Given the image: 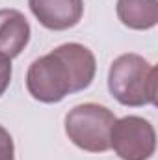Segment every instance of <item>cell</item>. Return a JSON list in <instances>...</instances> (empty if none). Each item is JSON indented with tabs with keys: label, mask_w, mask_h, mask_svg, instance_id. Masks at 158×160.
Instances as JSON below:
<instances>
[{
	"label": "cell",
	"mask_w": 158,
	"mask_h": 160,
	"mask_svg": "<svg viewBox=\"0 0 158 160\" xmlns=\"http://www.w3.org/2000/svg\"><path fill=\"white\" fill-rule=\"evenodd\" d=\"M9 82H11V60L0 54V95H4Z\"/></svg>",
	"instance_id": "obj_9"
},
{
	"label": "cell",
	"mask_w": 158,
	"mask_h": 160,
	"mask_svg": "<svg viewBox=\"0 0 158 160\" xmlns=\"http://www.w3.org/2000/svg\"><path fill=\"white\" fill-rule=\"evenodd\" d=\"M36 19L48 30H69L84 15V0H28Z\"/></svg>",
	"instance_id": "obj_5"
},
{
	"label": "cell",
	"mask_w": 158,
	"mask_h": 160,
	"mask_svg": "<svg viewBox=\"0 0 158 160\" xmlns=\"http://www.w3.org/2000/svg\"><path fill=\"white\" fill-rule=\"evenodd\" d=\"M156 67L140 54H121L110 65L108 89L125 106L156 102Z\"/></svg>",
	"instance_id": "obj_2"
},
{
	"label": "cell",
	"mask_w": 158,
	"mask_h": 160,
	"mask_svg": "<svg viewBox=\"0 0 158 160\" xmlns=\"http://www.w3.org/2000/svg\"><path fill=\"white\" fill-rule=\"evenodd\" d=\"M0 160H15L13 138L4 127H0Z\"/></svg>",
	"instance_id": "obj_8"
},
{
	"label": "cell",
	"mask_w": 158,
	"mask_h": 160,
	"mask_svg": "<svg viewBox=\"0 0 158 160\" xmlns=\"http://www.w3.org/2000/svg\"><path fill=\"white\" fill-rule=\"evenodd\" d=\"M97 71L93 52L80 43H65L37 58L26 75V88L39 102H60L69 93L86 89Z\"/></svg>",
	"instance_id": "obj_1"
},
{
	"label": "cell",
	"mask_w": 158,
	"mask_h": 160,
	"mask_svg": "<svg viewBox=\"0 0 158 160\" xmlns=\"http://www.w3.org/2000/svg\"><path fill=\"white\" fill-rule=\"evenodd\" d=\"M30 41V24L17 9H0V54L19 56Z\"/></svg>",
	"instance_id": "obj_6"
},
{
	"label": "cell",
	"mask_w": 158,
	"mask_h": 160,
	"mask_svg": "<svg viewBox=\"0 0 158 160\" xmlns=\"http://www.w3.org/2000/svg\"><path fill=\"white\" fill-rule=\"evenodd\" d=\"M110 147L121 160H149L156 147L155 128L143 118L126 116L114 123Z\"/></svg>",
	"instance_id": "obj_4"
},
{
	"label": "cell",
	"mask_w": 158,
	"mask_h": 160,
	"mask_svg": "<svg viewBox=\"0 0 158 160\" xmlns=\"http://www.w3.org/2000/svg\"><path fill=\"white\" fill-rule=\"evenodd\" d=\"M117 17L132 30H149L158 22V0H117Z\"/></svg>",
	"instance_id": "obj_7"
},
{
	"label": "cell",
	"mask_w": 158,
	"mask_h": 160,
	"mask_svg": "<svg viewBox=\"0 0 158 160\" xmlns=\"http://www.w3.org/2000/svg\"><path fill=\"white\" fill-rule=\"evenodd\" d=\"M116 116L106 106L86 102L78 104L65 116V134L84 151L104 153L110 149V134Z\"/></svg>",
	"instance_id": "obj_3"
}]
</instances>
